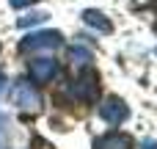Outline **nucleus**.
Segmentation results:
<instances>
[{"mask_svg":"<svg viewBox=\"0 0 157 149\" xmlns=\"http://www.w3.org/2000/svg\"><path fill=\"white\" fill-rule=\"evenodd\" d=\"M99 116H102L108 124H121V122L130 116V111H127V105H124L121 100L110 97V100H105V102L99 105Z\"/></svg>","mask_w":157,"mask_h":149,"instance_id":"f257e3e1","label":"nucleus"},{"mask_svg":"<svg viewBox=\"0 0 157 149\" xmlns=\"http://www.w3.org/2000/svg\"><path fill=\"white\" fill-rule=\"evenodd\" d=\"M11 97H14V105H19L25 111H36L39 108V94L30 88V83H17Z\"/></svg>","mask_w":157,"mask_h":149,"instance_id":"f03ea898","label":"nucleus"},{"mask_svg":"<svg viewBox=\"0 0 157 149\" xmlns=\"http://www.w3.org/2000/svg\"><path fill=\"white\" fill-rule=\"evenodd\" d=\"M58 44H61L58 33H36L22 41V50H55Z\"/></svg>","mask_w":157,"mask_h":149,"instance_id":"7ed1b4c3","label":"nucleus"},{"mask_svg":"<svg viewBox=\"0 0 157 149\" xmlns=\"http://www.w3.org/2000/svg\"><path fill=\"white\" fill-rule=\"evenodd\" d=\"M55 72H58V64H55L52 58H39V61L30 64V77H33L36 83H50Z\"/></svg>","mask_w":157,"mask_h":149,"instance_id":"20e7f679","label":"nucleus"},{"mask_svg":"<svg viewBox=\"0 0 157 149\" xmlns=\"http://www.w3.org/2000/svg\"><path fill=\"white\" fill-rule=\"evenodd\" d=\"M94 149H130V138L127 135H119V133H110V135L97 138Z\"/></svg>","mask_w":157,"mask_h":149,"instance_id":"39448f33","label":"nucleus"},{"mask_svg":"<svg viewBox=\"0 0 157 149\" xmlns=\"http://www.w3.org/2000/svg\"><path fill=\"white\" fill-rule=\"evenodd\" d=\"M72 91H75V97H80V100H88V97L94 94V77H86V80H77V86H75Z\"/></svg>","mask_w":157,"mask_h":149,"instance_id":"423d86ee","label":"nucleus"},{"mask_svg":"<svg viewBox=\"0 0 157 149\" xmlns=\"http://www.w3.org/2000/svg\"><path fill=\"white\" fill-rule=\"evenodd\" d=\"M86 22H88V25H94V28H99L102 33H108V30H110V22H105V19H102V14H97V11H88V14H86Z\"/></svg>","mask_w":157,"mask_h":149,"instance_id":"0eeeda50","label":"nucleus"},{"mask_svg":"<svg viewBox=\"0 0 157 149\" xmlns=\"http://www.w3.org/2000/svg\"><path fill=\"white\" fill-rule=\"evenodd\" d=\"M72 61H75L77 66H86V64L91 61V53H88L86 47H72Z\"/></svg>","mask_w":157,"mask_h":149,"instance_id":"6e6552de","label":"nucleus"},{"mask_svg":"<svg viewBox=\"0 0 157 149\" xmlns=\"http://www.w3.org/2000/svg\"><path fill=\"white\" fill-rule=\"evenodd\" d=\"M141 149H157V141H144V144H141Z\"/></svg>","mask_w":157,"mask_h":149,"instance_id":"1a4fd4ad","label":"nucleus"},{"mask_svg":"<svg viewBox=\"0 0 157 149\" xmlns=\"http://www.w3.org/2000/svg\"><path fill=\"white\" fill-rule=\"evenodd\" d=\"M11 3H14L17 8H19V6H25V3H33V0H11Z\"/></svg>","mask_w":157,"mask_h":149,"instance_id":"9d476101","label":"nucleus"},{"mask_svg":"<svg viewBox=\"0 0 157 149\" xmlns=\"http://www.w3.org/2000/svg\"><path fill=\"white\" fill-rule=\"evenodd\" d=\"M3 88H6V80H3V77H0V91H3Z\"/></svg>","mask_w":157,"mask_h":149,"instance_id":"9b49d317","label":"nucleus"}]
</instances>
